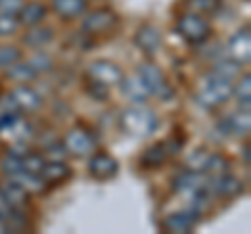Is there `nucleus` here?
I'll return each instance as SVG.
<instances>
[{
  "label": "nucleus",
  "mask_w": 251,
  "mask_h": 234,
  "mask_svg": "<svg viewBox=\"0 0 251 234\" xmlns=\"http://www.w3.org/2000/svg\"><path fill=\"white\" fill-rule=\"evenodd\" d=\"M232 86H234V80L226 77L222 73H218L211 69L209 73H205L199 80V86H197V103L205 109H216L220 105H224L226 100L232 96Z\"/></svg>",
  "instance_id": "obj_1"
},
{
  "label": "nucleus",
  "mask_w": 251,
  "mask_h": 234,
  "mask_svg": "<svg viewBox=\"0 0 251 234\" xmlns=\"http://www.w3.org/2000/svg\"><path fill=\"white\" fill-rule=\"evenodd\" d=\"M120 126L126 134L132 136H149L153 134L159 126L157 115L149 109L147 105H132L128 109H124L120 115Z\"/></svg>",
  "instance_id": "obj_2"
},
{
  "label": "nucleus",
  "mask_w": 251,
  "mask_h": 234,
  "mask_svg": "<svg viewBox=\"0 0 251 234\" xmlns=\"http://www.w3.org/2000/svg\"><path fill=\"white\" fill-rule=\"evenodd\" d=\"M176 32L184 38L188 44H203L211 34V27L207 19L199 13H184L176 23Z\"/></svg>",
  "instance_id": "obj_3"
},
{
  "label": "nucleus",
  "mask_w": 251,
  "mask_h": 234,
  "mask_svg": "<svg viewBox=\"0 0 251 234\" xmlns=\"http://www.w3.org/2000/svg\"><path fill=\"white\" fill-rule=\"evenodd\" d=\"M136 73L140 75V80L145 82V86L151 92V96H157L161 100H170L174 96V90H172V86L168 82V77L163 75V71L157 65L153 63H140Z\"/></svg>",
  "instance_id": "obj_4"
},
{
  "label": "nucleus",
  "mask_w": 251,
  "mask_h": 234,
  "mask_svg": "<svg viewBox=\"0 0 251 234\" xmlns=\"http://www.w3.org/2000/svg\"><path fill=\"white\" fill-rule=\"evenodd\" d=\"M31 136H34V128L25 117H21L19 113H2V117H0V138L15 144L29 142Z\"/></svg>",
  "instance_id": "obj_5"
},
{
  "label": "nucleus",
  "mask_w": 251,
  "mask_h": 234,
  "mask_svg": "<svg viewBox=\"0 0 251 234\" xmlns=\"http://www.w3.org/2000/svg\"><path fill=\"white\" fill-rule=\"evenodd\" d=\"M86 75L92 84H100L105 88H113V86L120 84V80L124 77V71L117 67L113 61H105V59H99V61H92L86 69Z\"/></svg>",
  "instance_id": "obj_6"
},
{
  "label": "nucleus",
  "mask_w": 251,
  "mask_h": 234,
  "mask_svg": "<svg viewBox=\"0 0 251 234\" xmlns=\"http://www.w3.org/2000/svg\"><path fill=\"white\" fill-rule=\"evenodd\" d=\"M63 144L67 149V155H72V157H90L94 153V146H97L92 134L84 128L69 130L65 138H63Z\"/></svg>",
  "instance_id": "obj_7"
},
{
  "label": "nucleus",
  "mask_w": 251,
  "mask_h": 234,
  "mask_svg": "<svg viewBox=\"0 0 251 234\" xmlns=\"http://www.w3.org/2000/svg\"><path fill=\"white\" fill-rule=\"evenodd\" d=\"M115 25H117V15L111 9H97L84 17L82 29L88 36H99V34L111 32Z\"/></svg>",
  "instance_id": "obj_8"
},
{
  "label": "nucleus",
  "mask_w": 251,
  "mask_h": 234,
  "mask_svg": "<svg viewBox=\"0 0 251 234\" xmlns=\"http://www.w3.org/2000/svg\"><path fill=\"white\" fill-rule=\"evenodd\" d=\"M207 188L211 192V197L232 199L243 192V182L226 171V174H220V176H207Z\"/></svg>",
  "instance_id": "obj_9"
},
{
  "label": "nucleus",
  "mask_w": 251,
  "mask_h": 234,
  "mask_svg": "<svg viewBox=\"0 0 251 234\" xmlns=\"http://www.w3.org/2000/svg\"><path fill=\"white\" fill-rule=\"evenodd\" d=\"M226 57L237 61L241 65H247L249 59H251V34H249V27H243L234 34L228 44H226Z\"/></svg>",
  "instance_id": "obj_10"
},
{
  "label": "nucleus",
  "mask_w": 251,
  "mask_h": 234,
  "mask_svg": "<svg viewBox=\"0 0 251 234\" xmlns=\"http://www.w3.org/2000/svg\"><path fill=\"white\" fill-rule=\"evenodd\" d=\"M122 88V94L124 98H128L132 105H147L149 98H151V92L145 86V82L140 80L138 73H132V75H126L117 84Z\"/></svg>",
  "instance_id": "obj_11"
},
{
  "label": "nucleus",
  "mask_w": 251,
  "mask_h": 234,
  "mask_svg": "<svg viewBox=\"0 0 251 234\" xmlns=\"http://www.w3.org/2000/svg\"><path fill=\"white\" fill-rule=\"evenodd\" d=\"M117 165L115 157H111L109 153H92L88 159V174L94 178V180H109L117 174Z\"/></svg>",
  "instance_id": "obj_12"
},
{
  "label": "nucleus",
  "mask_w": 251,
  "mask_h": 234,
  "mask_svg": "<svg viewBox=\"0 0 251 234\" xmlns=\"http://www.w3.org/2000/svg\"><path fill=\"white\" fill-rule=\"evenodd\" d=\"M199 211L193 207L184 209V211H178V213H172L163 220V230L166 232H174V234H186L195 228V224L199 220Z\"/></svg>",
  "instance_id": "obj_13"
},
{
  "label": "nucleus",
  "mask_w": 251,
  "mask_h": 234,
  "mask_svg": "<svg viewBox=\"0 0 251 234\" xmlns=\"http://www.w3.org/2000/svg\"><path fill=\"white\" fill-rule=\"evenodd\" d=\"M11 96L15 100V105H17L19 113H34V111H38V109L42 107L40 94H38V92L27 84H19L17 88L11 92Z\"/></svg>",
  "instance_id": "obj_14"
},
{
  "label": "nucleus",
  "mask_w": 251,
  "mask_h": 234,
  "mask_svg": "<svg viewBox=\"0 0 251 234\" xmlns=\"http://www.w3.org/2000/svg\"><path fill=\"white\" fill-rule=\"evenodd\" d=\"M220 130H222L224 136H247L251 130V117L249 111H239V113H230L228 117H224L220 121Z\"/></svg>",
  "instance_id": "obj_15"
},
{
  "label": "nucleus",
  "mask_w": 251,
  "mask_h": 234,
  "mask_svg": "<svg viewBox=\"0 0 251 234\" xmlns=\"http://www.w3.org/2000/svg\"><path fill=\"white\" fill-rule=\"evenodd\" d=\"M134 44L145 54L153 57V54H157V50L161 48V36L157 32V27H153V25H140L134 36Z\"/></svg>",
  "instance_id": "obj_16"
},
{
  "label": "nucleus",
  "mask_w": 251,
  "mask_h": 234,
  "mask_svg": "<svg viewBox=\"0 0 251 234\" xmlns=\"http://www.w3.org/2000/svg\"><path fill=\"white\" fill-rule=\"evenodd\" d=\"M46 15H49V9L42 2H25L21 13L17 15V19H19V25L34 27V25H40L46 19Z\"/></svg>",
  "instance_id": "obj_17"
},
{
  "label": "nucleus",
  "mask_w": 251,
  "mask_h": 234,
  "mask_svg": "<svg viewBox=\"0 0 251 234\" xmlns=\"http://www.w3.org/2000/svg\"><path fill=\"white\" fill-rule=\"evenodd\" d=\"M88 0H52V9L61 19H77L86 13Z\"/></svg>",
  "instance_id": "obj_18"
},
{
  "label": "nucleus",
  "mask_w": 251,
  "mask_h": 234,
  "mask_svg": "<svg viewBox=\"0 0 251 234\" xmlns=\"http://www.w3.org/2000/svg\"><path fill=\"white\" fill-rule=\"evenodd\" d=\"M42 180L49 182V184H59V182H65L69 176H72V169L65 161H46L44 169L40 171Z\"/></svg>",
  "instance_id": "obj_19"
},
{
  "label": "nucleus",
  "mask_w": 251,
  "mask_h": 234,
  "mask_svg": "<svg viewBox=\"0 0 251 234\" xmlns=\"http://www.w3.org/2000/svg\"><path fill=\"white\" fill-rule=\"evenodd\" d=\"M4 192V197L9 199V203L13 205V209H23L27 205V197H29V192L23 188L21 184H17L13 180V178H9V180L4 182V186H0Z\"/></svg>",
  "instance_id": "obj_20"
},
{
  "label": "nucleus",
  "mask_w": 251,
  "mask_h": 234,
  "mask_svg": "<svg viewBox=\"0 0 251 234\" xmlns=\"http://www.w3.org/2000/svg\"><path fill=\"white\" fill-rule=\"evenodd\" d=\"M6 77L13 82H19V84H27V82H34L38 73L36 69L29 65V61H17V63H13L6 67Z\"/></svg>",
  "instance_id": "obj_21"
},
{
  "label": "nucleus",
  "mask_w": 251,
  "mask_h": 234,
  "mask_svg": "<svg viewBox=\"0 0 251 234\" xmlns=\"http://www.w3.org/2000/svg\"><path fill=\"white\" fill-rule=\"evenodd\" d=\"M166 159H168V144L166 142H157V144H151L143 153L140 163H143L145 167H159V165H163V161Z\"/></svg>",
  "instance_id": "obj_22"
},
{
  "label": "nucleus",
  "mask_w": 251,
  "mask_h": 234,
  "mask_svg": "<svg viewBox=\"0 0 251 234\" xmlns=\"http://www.w3.org/2000/svg\"><path fill=\"white\" fill-rule=\"evenodd\" d=\"M52 36L54 34H52L50 27H38V25H34L25 36H23V42H25L27 46H31V48H44V46L52 40Z\"/></svg>",
  "instance_id": "obj_23"
},
{
  "label": "nucleus",
  "mask_w": 251,
  "mask_h": 234,
  "mask_svg": "<svg viewBox=\"0 0 251 234\" xmlns=\"http://www.w3.org/2000/svg\"><path fill=\"white\" fill-rule=\"evenodd\" d=\"M232 94L239 100V107L249 111V105H251V77H249V73L243 75L237 86H232Z\"/></svg>",
  "instance_id": "obj_24"
},
{
  "label": "nucleus",
  "mask_w": 251,
  "mask_h": 234,
  "mask_svg": "<svg viewBox=\"0 0 251 234\" xmlns=\"http://www.w3.org/2000/svg\"><path fill=\"white\" fill-rule=\"evenodd\" d=\"M13 180L21 184L23 188H25L27 192H40L44 190V180H42V176H38V174H29V171H19V174H15L13 176Z\"/></svg>",
  "instance_id": "obj_25"
},
{
  "label": "nucleus",
  "mask_w": 251,
  "mask_h": 234,
  "mask_svg": "<svg viewBox=\"0 0 251 234\" xmlns=\"http://www.w3.org/2000/svg\"><path fill=\"white\" fill-rule=\"evenodd\" d=\"M21 165H23V171H29V174H38V176H40V171L46 165V157H44V153H31V151H27L21 157Z\"/></svg>",
  "instance_id": "obj_26"
},
{
  "label": "nucleus",
  "mask_w": 251,
  "mask_h": 234,
  "mask_svg": "<svg viewBox=\"0 0 251 234\" xmlns=\"http://www.w3.org/2000/svg\"><path fill=\"white\" fill-rule=\"evenodd\" d=\"M188 9L193 13H199V15H214L220 11V6H222V0H188Z\"/></svg>",
  "instance_id": "obj_27"
},
{
  "label": "nucleus",
  "mask_w": 251,
  "mask_h": 234,
  "mask_svg": "<svg viewBox=\"0 0 251 234\" xmlns=\"http://www.w3.org/2000/svg\"><path fill=\"white\" fill-rule=\"evenodd\" d=\"M228 169H230V161L226 159L224 155H218V153H211V155H209L205 174H209V176H220V174H226Z\"/></svg>",
  "instance_id": "obj_28"
},
{
  "label": "nucleus",
  "mask_w": 251,
  "mask_h": 234,
  "mask_svg": "<svg viewBox=\"0 0 251 234\" xmlns=\"http://www.w3.org/2000/svg\"><path fill=\"white\" fill-rule=\"evenodd\" d=\"M0 169H2V174H6L9 178H13L15 174H19V171L23 169L21 157H17V155H13V153H6L4 157L0 159Z\"/></svg>",
  "instance_id": "obj_29"
},
{
  "label": "nucleus",
  "mask_w": 251,
  "mask_h": 234,
  "mask_svg": "<svg viewBox=\"0 0 251 234\" xmlns=\"http://www.w3.org/2000/svg\"><path fill=\"white\" fill-rule=\"evenodd\" d=\"M209 151L205 149H197L191 157H188V169H193V171H201V174H205V167H207V159H209Z\"/></svg>",
  "instance_id": "obj_30"
},
{
  "label": "nucleus",
  "mask_w": 251,
  "mask_h": 234,
  "mask_svg": "<svg viewBox=\"0 0 251 234\" xmlns=\"http://www.w3.org/2000/svg\"><path fill=\"white\" fill-rule=\"evenodd\" d=\"M21 59V50L17 46H0V69H6L9 65L17 63Z\"/></svg>",
  "instance_id": "obj_31"
},
{
  "label": "nucleus",
  "mask_w": 251,
  "mask_h": 234,
  "mask_svg": "<svg viewBox=\"0 0 251 234\" xmlns=\"http://www.w3.org/2000/svg\"><path fill=\"white\" fill-rule=\"evenodd\" d=\"M29 65L36 69L38 75H40V73H46V71H50L52 69V59L46 52H36L34 59H29Z\"/></svg>",
  "instance_id": "obj_32"
},
{
  "label": "nucleus",
  "mask_w": 251,
  "mask_h": 234,
  "mask_svg": "<svg viewBox=\"0 0 251 234\" xmlns=\"http://www.w3.org/2000/svg\"><path fill=\"white\" fill-rule=\"evenodd\" d=\"M19 29V19L13 15L0 13V36H13Z\"/></svg>",
  "instance_id": "obj_33"
},
{
  "label": "nucleus",
  "mask_w": 251,
  "mask_h": 234,
  "mask_svg": "<svg viewBox=\"0 0 251 234\" xmlns=\"http://www.w3.org/2000/svg\"><path fill=\"white\" fill-rule=\"evenodd\" d=\"M44 157H46V161H63V159L67 157L65 144H63V142H54V144H50V146H46Z\"/></svg>",
  "instance_id": "obj_34"
},
{
  "label": "nucleus",
  "mask_w": 251,
  "mask_h": 234,
  "mask_svg": "<svg viewBox=\"0 0 251 234\" xmlns=\"http://www.w3.org/2000/svg\"><path fill=\"white\" fill-rule=\"evenodd\" d=\"M23 4H25V0H0V13L17 17L23 9Z\"/></svg>",
  "instance_id": "obj_35"
},
{
  "label": "nucleus",
  "mask_w": 251,
  "mask_h": 234,
  "mask_svg": "<svg viewBox=\"0 0 251 234\" xmlns=\"http://www.w3.org/2000/svg\"><path fill=\"white\" fill-rule=\"evenodd\" d=\"M11 211H13V205L9 203V199L4 197L2 188H0V217H2V220H6V217L11 215Z\"/></svg>",
  "instance_id": "obj_36"
},
{
  "label": "nucleus",
  "mask_w": 251,
  "mask_h": 234,
  "mask_svg": "<svg viewBox=\"0 0 251 234\" xmlns=\"http://www.w3.org/2000/svg\"><path fill=\"white\" fill-rule=\"evenodd\" d=\"M4 232H11V230H9V224H6V220L0 217V234H4Z\"/></svg>",
  "instance_id": "obj_37"
},
{
  "label": "nucleus",
  "mask_w": 251,
  "mask_h": 234,
  "mask_svg": "<svg viewBox=\"0 0 251 234\" xmlns=\"http://www.w3.org/2000/svg\"><path fill=\"white\" fill-rule=\"evenodd\" d=\"M245 165H249V146H245Z\"/></svg>",
  "instance_id": "obj_38"
}]
</instances>
